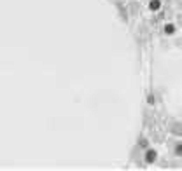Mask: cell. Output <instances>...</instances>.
<instances>
[{
    "instance_id": "6da1fadb",
    "label": "cell",
    "mask_w": 182,
    "mask_h": 171,
    "mask_svg": "<svg viewBox=\"0 0 182 171\" xmlns=\"http://www.w3.org/2000/svg\"><path fill=\"white\" fill-rule=\"evenodd\" d=\"M156 157H158V154H156V150H152V148H149L146 152V162H149V164H152L154 161H156Z\"/></svg>"
},
{
    "instance_id": "7a4b0ae2",
    "label": "cell",
    "mask_w": 182,
    "mask_h": 171,
    "mask_svg": "<svg viewBox=\"0 0 182 171\" xmlns=\"http://www.w3.org/2000/svg\"><path fill=\"white\" fill-rule=\"evenodd\" d=\"M159 7H161V2H159V0H151V4H149V9H151V11H158Z\"/></svg>"
},
{
    "instance_id": "3957f363",
    "label": "cell",
    "mask_w": 182,
    "mask_h": 171,
    "mask_svg": "<svg viewBox=\"0 0 182 171\" xmlns=\"http://www.w3.org/2000/svg\"><path fill=\"white\" fill-rule=\"evenodd\" d=\"M173 31H175V26H173V24H165V33H166V35H172V33H173Z\"/></svg>"
},
{
    "instance_id": "277c9868",
    "label": "cell",
    "mask_w": 182,
    "mask_h": 171,
    "mask_svg": "<svg viewBox=\"0 0 182 171\" xmlns=\"http://www.w3.org/2000/svg\"><path fill=\"white\" fill-rule=\"evenodd\" d=\"M175 154L177 155H182V143H179V145L175 147Z\"/></svg>"
},
{
    "instance_id": "5b68a950",
    "label": "cell",
    "mask_w": 182,
    "mask_h": 171,
    "mask_svg": "<svg viewBox=\"0 0 182 171\" xmlns=\"http://www.w3.org/2000/svg\"><path fill=\"white\" fill-rule=\"evenodd\" d=\"M147 101H149V103H152V101H154V98H152V94H149V96H147Z\"/></svg>"
}]
</instances>
